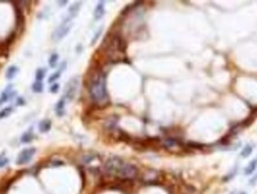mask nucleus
Instances as JSON below:
<instances>
[{"instance_id":"obj_1","label":"nucleus","mask_w":257,"mask_h":194,"mask_svg":"<svg viewBox=\"0 0 257 194\" xmlns=\"http://www.w3.org/2000/svg\"><path fill=\"white\" fill-rule=\"evenodd\" d=\"M104 172L106 174L121 179V180L135 179L138 174V169L136 166L124 161L118 156H112L108 160H106L104 164Z\"/></svg>"},{"instance_id":"obj_2","label":"nucleus","mask_w":257,"mask_h":194,"mask_svg":"<svg viewBox=\"0 0 257 194\" xmlns=\"http://www.w3.org/2000/svg\"><path fill=\"white\" fill-rule=\"evenodd\" d=\"M88 89H89V95L92 101L97 106L104 107L110 102L107 88H106V76L101 70H97L92 75L88 83Z\"/></svg>"},{"instance_id":"obj_3","label":"nucleus","mask_w":257,"mask_h":194,"mask_svg":"<svg viewBox=\"0 0 257 194\" xmlns=\"http://www.w3.org/2000/svg\"><path fill=\"white\" fill-rule=\"evenodd\" d=\"M104 48L106 49V55L110 61L112 62H119L125 56L126 51V44L121 36L118 34H114L112 36H108L105 39Z\"/></svg>"},{"instance_id":"obj_4","label":"nucleus","mask_w":257,"mask_h":194,"mask_svg":"<svg viewBox=\"0 0 257 194\" xmlns=\"http://www.w3.org/2000/svg\"><path fill=\"white\" fill-rule=\"evenodd\" d=\"M72 27H73V21H72V19L66 18V19L62 21V24L54 31V34H53V39H54V40H61L64 36L68 35V32L70 31Z\"/></svg>"},{"instance_id":"obj_5","label":"nucleus","mask_w":257,"mask_h":194,"mask_svg":"<svg viewBox=\"0 0 257 194\" xmlns=\"http://www.w3.org/2000/svg\"><path fill=\"white\" fill-rule=\"evenodd\" d=\"M78 88H79V79H70L69 82L66 85V91H64V95H63L66 101L74 100V98L76 95V92H78Z\"/></svg>"},{"instance_id":"obj_6","label":"nucleus","mask_w":257,"mask_h":194,"mask_svg":"<svg viewBox=\"0 0 257 194\" xmlns=\"http://www.w3.org/2000/svg\"><path fill=\"white\" fill-rule=\"evenodd\" d=\"M36 154V148H26L20 153L17 157V164H26L32 160L34 155Z\"/></svg>"},{"instance_id":"obj_7","label":"nucleus","mask_w":257,"mask_h":194,"mask_svg":"<svg viewBox=\"0 0 257 194\" xmlns=\"http://www.w3.org/2000/svg\"><path fill=\"white\" fill-rule=\"evenodd\" d=\"M105 13V2L104 1H99L95 10H94V19L95 20H99L100 18H102Z\"/></svg>"},{"instance_id":"obj_8","label":"nucleus","mask_w":257,"mask_h":194,"mask_svg":"<svg viewBox=\"0 0 257 194\" xmlns=\"http://www.w3.org/2000/svg\"><path fill=\"white\" fill-rule=\"evenodd\" d=\"M11 88H12V86H8L4 92H2V94H1V98H0V105L1 104H4V102H6V101H8L14 95V92L13 91H11Z\"/></svg>"},{"instance_id":"obj_9","label":"nucleus","mask_w":257,"mask_h":194,"mask_svg":"<svg viewBox=\"0 0 257 194\" xmlns=\"http://www.w3.org/2000/svg\"><path fill=\"white\" fill-rule=\"evenodd\" d=\"M64 106H66V99L62 97L59 100V102L55 106V112L57 116H63L64 115Z\"/></svg>"},{"instance_id":"obj_10","label":"nucleus","mask_w":257,"mask_h":194,"mask_svg":"<svg viewBox=\"0 0 257 194\" xmlns=\"http://www.w3.org/2000/svg\"><path fill=\"white\" fill-rule=\"evenodd\" d=\"M81 4H82V2L79 1V2H75L73 6H70V8H69V16H68V18H69V19H73L74 17H76V16H78L80 7H81Z\"/></svg>"},{"instance_id":"obj_11","label":"nucleus","mask_w":257,"mask_h":194,"mask_svg":"<svg viewBox=\"0 0 257 194\" xmlns=\"http://www.w3.org/2000/svg\"><path fill=\"white\" fill-rule=\"evenodd\" d=\"M66 66H67V63L64 62V63H62V66L59 67V69L56 72V73H54L53 75H50V78H49V83H54L55 81H57V79L61 76V74H62V72H63V69H66Z\"/></svg>"},{"instance_id":"obj_12","label":"nucleus","mask_w":257,"mask_h":194,"mask_svg":"<svg viewBox=\"0 0 257 194\" xmlns=\"http://www.w3.org/2000/svg\"><path fill=\"white\" fill-rule=\"evenodd\" d=\"M40 132H48L50 129H51V121L49 120V119H44V120H42L40 123Z\"/></svg>"},{"instance_id":"obj_13","label":"nucleus","mask_w":257,"mask_h":194,"mask_svg":"<svg viewBox=\"0 0 257 194\" xmlns=\"http://www.w3.org/2000/svg\"><path fill=\"white\" fill-rule=\"evenodd\" d=\"M17 73H18V67L11 66V67L7 69V72H6V79H7V80H12V79L17 75Z\"/></svg>"},{"instance_id":"obj_14","label":"nucleus","mask_w":257,"mask_h":194,"mask_svg":"<svg viewBox=\"0 0 257 194\" xmlns=\"http://www.w3.org/2000/svg\"><path fill=\"white\" fill-rule=\"evenodd\" d=\"M256 167H257V158L250 162V164H249V166L245 168V170H244V174H245V175H250L251 173H252V172H255V170H256Z\"/></svg>"},{"instance_id":"obj_15","label":"nucleus","mask_w":257,"mask_h":194,"mask_svg":"<svg viewBox=\"0 0 257 194\" xmlns=\"http://www.w3.org/2000/svg\"><path fill=\"white\" fill-rule=\"evenodd\" d=\"M57 61H59V54H57V53L51 54L50 57H49V66H50L51 68H55V67L57 66Z\"/></svg>"},{"instance_id":"obj_16","label":"nucleus","mask_w":257,"mask_h":194,"mask_svg":"<svg viewBox=\"0 0 257 194\" xmlns=\"http://www.w3.org/2000/svg\"><path fill=\"white\" fill-rule=\"evenodd\" d=\"M32 139H34V135H32V131L30 130V131L25 132V134L21 136L20 142H21V143H29V142H31Z\"/></svg>"},{"instance_id":"obj_17","label":"nucleus","mask_w":257,"mask_h":194,"mask_svg":"<svg viewBox=\"0 0 257 194\" xmlns=\"http://www.w3.org/2000/svg\"><path fill=\"white\" fill-rule=\"evenodd\" d=\"M252 145H245L244 148H243V150L240 151V156L242 157H248V156L251 155V153H252Z\"/></svg>"},{"instance_id":"obj_18","label":"nucleus","mask_w":257,"mask_h":194,"mask_svg":"<svg viewBox=\"0 0 257 194\" xmlns=\"http://www.w3.org/2000/svg\"><path fill=\"white\" fill-rule=\"evenodd\" d=\"M32 91L35 93H42L43 92V82L42 81H35L32 85Z\"/></svg>"},{"instance_id":"obj_19","label":"nucleus","mask_w":257,"mask_h":194,"mask_svg":"<svg viewBox=\"0 0 257 194\" xmlns=\"http://www.w3.org/2000/svg\"><path fill=\"white\" fill-rule=\"evenodd\" d=\"M45 73H47V70L44 68H38L36 72V81H42L45 76Z\"/></svg>"},{"instance_id":"obj_20","label":"nucleus","mask_w":257,"mask_h":194,"mask_svg":"<svg viewBox=\"0 0 257 194\" xmlns=\"http://www.w3.org/2000/svg\"><path fill=\"white\" fill-rule=\"evenodd\" d=\"M12 111H13V108H12V107H6V108L1 110V111H0V119L8 117L11 113H12Z\"/></svg>"},{"instance_id":"obj_21","label":"nucleus","mask_w":257,"mask_h":194,"mask_svg":"<svg viewBox=\"0 0 257 194\" xmlns=\"http://www.w3.org/2000/svg\"><path fill=\"white\" fill-rule=\"evenodd\" d=\"M178 144V142L174 139V138H167L165 141H164V145L167 147V148H172V147H174V145H176Z\"/></svg>"},{"instance_id":"obj_22","label":"nucleus","mask_w":257,"mask_h":194,"mask_svg":"<svg viewBox=\"0 0 257 194\" xmlns=\"http://www.w3.org/2000/svg\"><path fill=\"white\" fill-rule=\"evenodd\" d=\"M101 32H102V27H99V29H98V31L95 32L94 37L92 38V43H91V44H95V42H97V40H98V38L100 37V34H101Z\"/></svg>"},{"instance_id":"obj_23","label":"nucleus","mask_w":257,"mask_h":194,"mask_svg":"<svg viewBox=\"0 0 257 194\" xmlns=\"http://www.w3.org/2000/svg\"><path fill=\"white\" fill-rule=\"evenodd\" d=\"M59 83H55V85H53V86L50 87V92H51V93H57V92H59Z\"/></svg>"},{"instance_id":"obj_24","label":"nucleus","mask_w":257,"mask_h":194,"mask_svg":"<svg viewBox=\"0 0 257 194\" xmlns=\"http://www.w3.org/2000/svg\"><path fill=\"white\" fill-rule=\"evenodd\" d=\"M7 163H8V160L6 157H0V168L5 167Z\"/></svg>"},{"instance_id":"obj_25","label":"nucleus","mask_w":257,"mask_h":194,"mask_svg":"<svg viewBox=\"0 0 257 194\" xmlns=\"http://www.w3.org/2000/svg\"><path fill=\"white\" fill-rule=\"evenodd\" d=\"M93 160H94L93 155H88V156H85V157H83V162H85V163H88V162H91V161H93Z\"/></svg>"},{"instance_id":"obj_26","label":"nucleus","mask_w":257,"mask_h":194,"mask_svg":"<svg viewBox=\"0 0 257 194\" xmlns=\"http://www.w3.org/2000/svg\"><path fill=\"white\" fill-rule=\"evenodd\" d=\"M256 181H257V173L255 174V176H254V177H252V179H251L249 182H250V185L252 186V185H255V183H256Z\"/></svg>"},{"instance_id":"obj_27","label":"nucleus","mask_w":257,"mask_h":194,"mask_svg":"<svg viewBox=\"0 0 257 194\" xmlns=\"http://www.w3.org/2000/svg\"><path fill=\"white\" fill-rule=\"evenodd\" d=\"M23 104H24V99H23V98H19L18 101H17V105H23Z\"/></svg>"},{"instance_id":"obj_28","label":"nucleus","mask_w":257,"mask_h":194,"mask_svg":"<svg viewBox=\"0 0 257 194\" xmlns=\"http://www.w3.org/2000/svg\"><path fill=\"white\" fill-rule=\"evenodd\" d=\"M240 194H246V193H240Z\"/></svg>"}]
</instances>
